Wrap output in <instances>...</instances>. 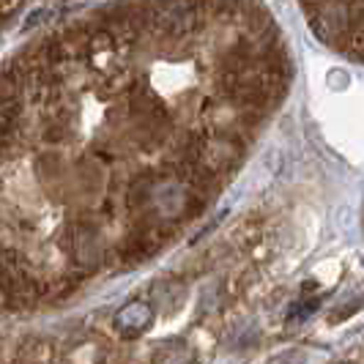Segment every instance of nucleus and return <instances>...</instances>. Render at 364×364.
<instances>
[{
    "instance_id": "7ed1b4c3",
    "label": "nucleus",
    "mask_w": 364,
    "mask_h": 364,
    "mask_svg": "<svg viewBox=\"0 0 364 364\" xmlns=\"http://www.w3.org/2000/svg\"><path fill=\"white\" fill-rule=\"evenodd\" d=\"M25 3H28V0H0V9H3L9 17H11L19 6H25Z\"/></svg>"
},
{
    "instance_id": "f257e3e1",
    "label": "nucleus",
    "mask_w": 364,
    "mask_h": 364,
    "mask_svg": "<svg viewBox=\"0 0 364 364\" xmlns=\"http://www.w3.org/2000/svg\"><path fill=\"white\" fill-rule=\"evenodd\" d=\"M318 36L350 58L362 53V0H299Z\"/></svg>"
},
{
    "instance_id": "f03ea898",
    "label": "nucleus",
    "mask_w": 364,
    "mask_h": 364,
    "mask_svg": "<svg viewBox=\"0 0 364 364\" xmlns=\"http://www.w3.org/2000/svg\"><path fill=\"white\" fill-rule=\"evenodd\" d=\"M151 318H154L151 304H146V301H132V304H127L124 310L118 312L115 323H118L121 331H127V334H140V331H146L151 326Z\"/></svg>"
}]
</instances>
